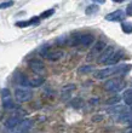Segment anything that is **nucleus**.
I'll list each match as a JSON object with an SVG mask.
<instances>
[{
    "instance_id": "nucleus-1",
    "label": "nucleus",
    "mask_w": 132,
    "mask_h": 133,
    "mask_svg": "<svg viewBox=\"0 0 132 133\" xmlns=\"http://www.w3.org/2000/svg\"><path fill=\"white\" fill-rule=\"evenodd\" d=\"M131 68L129 64H121V65H110L108 68H104L102 70H98L95 73V77L98 80L105 79V77H110L113 75H118V74H125L127 73Z\"/></svg>"
},
{
    "instance_id": "nucleus-4",
    "label": "nucleus",
    "mask_w": 132,
    "mask_h": 133,
    "mask_svg": "<svg viewBox=\"0 0 132 133\" xmlns=\"http://www.w3.org/2000/svg\"><path fill=\"white\" fill-rule=\"evenodd\" d=\"M15 97L17 99L18 102H28L29 99L33 97V93H32L30 90H28V88H17L16 91H15Z\"/></svg>"
},
{
    "instance_id": "nucleus-15",
    "label": "nucleus",
    "mask_w": 132,
    "mask_h": 133,
    "mask_svg": "<svg viewBox=\"0 0 132 133\" xmlns=\"http://www.w3.org/2000/svg\"><path fill=\"white\" fill-rule=\"evenodd\" d=\"M38 23H39V17H33V18H30L29 21L17 22V23H16V25H17V27H21V28H24V27H28V25L38 24Z\"/></svg>"
},
{
    "instance_id": "nucleus-25",
    "label": "nucleus",
    "mask_w": 132,
    "mask_h": 133,
    "mask_svg": "<svg viewBox=\"0 0 132 133\" xmlns=\"http://www.w3.org/2000/svg\"><path fill=\"white\" fill-rule=\"evenodd\" d=\"M129 132H130V133H132V127H131V128H130V130H129Z\"/></svg>"
},
{
    "instance_id": "nucleus-9",
    "label": "nucleus",
    "mask_w": 132,
    "mask_h": 133,
    "mask_svg": "<svg viewBox=\"0 0 132 133\" xmlns=\"http://www.w3.org/2000/svg\"><path fill=\"white\" fill-rule=\"evenodd\" d=\"M124 18H125V12L122 10H116L105 16V19L107 21H111V22H121Z\"/></svg>"
},
{
    "instance_id": "nucleus-5",
    "label": "nucleus",
    "mask_w": 132,
    "mask_h": 133,
    "mask_svg": "<svg viewBox=\"0 0 132 133\" xmlns=\"http://www.w3.org/2000/svg\"><path fill=\"white\" fill-rule=\"evenodd\" d=\"M114 47L111 46H105V49L102 51V53L98 56V63L102 64H107V62L109 61V58L111 57V55L114 53Z\"/></svg>"
},
{
    "instance_id": "nucleus-23",
    "label": "nucleus",
    "mask_w": 132,
    "mask_h": 133,
    "mask_svg": "<svg viewBox=\"0 0 132 133\" xmlns=\"http://www.w3.org/2000/svg\"><path fill=\"white\" fill-rule=\"evenodd\" d=\"M91 70H92V66H83V68H80V73H86Z\"/></svg>"
},
{
    "instance_id": "nucleus-2",
    "label": "nucleus",
    "mask_w": 132,
    "mask_h": 133,
    "mask_svg": "<svg viewBox=\"0 0 132 133\" xmlns=\"http://www.w3.org/2000/svg\"><path fill=\"white\" fill-rule=\"evenodd\" d=\"M125 87V81L120 79V77H115V79H110V80L105 81L104 84V90L109 92H119Z\"/></svg>"
},
{
    "instance_id": "nucleus-7",
    "label": "nucleus",
    "mask_w": 132,
    "mask_h": 133,
    "mask_svg": "<svg viewBox=\"0 0 132 133\" xmlns=\"http://www.w3.org/2000/svg\"><path fill=\"white\" fill-rule=\"evenodd\" d=\"M32 127V121L29 119L22 120L21 122L18 123V126L14 128L12 133H28V131L30 130Z\"/></svg>"
},
{
    "instance_id": "nucleus-14",
    "label": "nucleus",
    "mask_w": 132,
    "mask_h": 133,
    "mask_svg": "<svg viewBox=\"0 0 132 133\" xmlns=\"http://www.w3.org/2000/svg\"><path fill=\"white\" fill-rule=\"evenodd\" d=\"M122 56V51H114V53L111 55V57L109 58V61L107 62V64H110V65H114L115 63H118L120 57Z\"/></svg>"
},
{
    "instance_id": "nucleus-11",
    "label": "nucleus",
    "mask_w": 132,
    "mask_h": 133,
    "mask_svg": "<svg viewBox=\"0 0 132 133\" xmlns=\"http://www.w3.org/2000/svg\"><path fill=\"white\" fill-rule=\"evenodd\" d=\"M22 121L21 117H18V116H11L10 119L6 120V122H5V127L9 128V130H14L16 127L18 126V123Z\"/></svg>"
},
{
    "instance_id": "nucleus-8",
    "label": "nucleus",
    "mask_w": 132,
    "mask_h": 133,
    "mask_svg": "<svg viewBox=\"0 0 132 133\" xmlns=\"http://www.w3.org/2000/svg\"><path fill=\"white\" fill-rule=\"evenodd\" d=\"M44 77L41 76H36V77H30V79H27L26 77L24 81H23V86H28V87H38L40 85L44 84Z\"/></svg>"
},
{
    "instance_id": "nucleus-13",
    "label": "nucleus",
    "mask_w": 132,
    "mask_h": 133,
    "mask_svg": "<svg viewBox=\"0 0 132 133\" xmlns=\"http://www.w3.org/2000/svg\"><path fill=\"white\" fill-rule=\"evenodd\" d=\"M93 41H95L93 35H91V34H84V35H80V42H79V45L90 46Z\"/></svg>"
},
{
    "instance_id": "nucleus-22",
    "label": "nucleus",
    "mask_w": 132,
    "mask_h": 133,
    "mask_svg": "<svg viewBox=\"0 0 132 133\" xmlns=\"http://www.w3.org/2000/svg\"><path fill=\"white\" fill-rule=\"evenodd\" d=\"M14 5V1H6V3H1L0 4V9H7Z\"/></svg>"
},
{
    "instance_id": "nucleus-16",
    "label": "nucleus",
    "mask_w": 132,
    "mask_h": 133,
    "mask_svg": "<svg viewBox=\"0 0 132 133\" xmlns=\"http://www.w3.org/2000/svg\"><path fill=\"white\" fill-rule=\"evenodd\" d=\"M75 90V85H67L62 88V96L63 98H67L68 96H70V93Z\"/></svg>"
},
{
    "instance_id": "nucleus-12",
    "label": "nucleus",
    "mask_w": 132,
    "mask_h": 133,
    "mask_svg": "<svg viewBox=\"0 0 132 133\" xmlns=\"http://www.w3.org/2000/svg\"><path fill=\"white\" fill-rule=\"evenodd\" d=\"M42 56H45L47 59L50 61H57L59 58H62L63 52L62 51H50V52H42Z\"/></svg>"
},
{
    "instance_id": "nucleus-20",
    "label": "nucleus",
    "mask_w": 132,
    "mask_h": 133,
    "mask_svg": "<svg viewBox=\"0 0 132 133\" xmlns=\"http://www.w3.org/2000/svg\"><path fill=\"white\" fill-rule=\"evenodd\" d=\"M70 105H73L74 108H80V107L83 105V101L79 98H74L73 101L70 102Z\"/></svg>"
},
{
    "instance_id": "nucleus-19",
    "label": "nucleus",
    "mask_w": 132,
    "mask_h": 133,
    "mask_svg": "<svg viewBox=\"0 0 132 133\" xmlns=\"http://www.w3.org/2000/svg\"><path fill=\"white\" fill-rule=\"evenodd\" d=\"M98 11V6L97 5H90L86 7V15H95L97 14Z\"/></svg>"
},
{
    "instance_id": "nucleus-17",
    "label": "nucleus",
    "mask_w": 132,
    "mask_h": 133,
    "mask_svg": "<svg viewBox=\"0 0 132 133\" xmlns=\"http://www.w3.org/2000/svg\"><path fill=\"white\" fill-rule=\"evenodd\" d=\"M122 99L127 105H132V90H126L122 95Z\"/></svg>"
},
{
    "instance_id": "nucleus-24",
    "label": "nucleus",
    "mask_w": 132,
    "mask_h": 133,
    "mask_svg": "<svg viewBox=\"0 0 132 133\" xmlns=\"http://www.w3.org/2000/svg\"><path fill=\"white\" fill-rule=\"evenodd\" d=\"M126 14L129 15V16H132V4H130L129 6H127V10H126Z\"/></svg>"
},
{
    "instance_id": "nucleus-10",
    "label": "nucleus",
    "mask_w": 132,
    "mask_h": 133,
    "mask_svg": "<svg viewBox=\"0 0 132 133\" xmlns=\"http://www.w3.org/2000/svg\"><path fill=\"white\" fill-rule=\"evenodd\" d=\"M29 66H30V69L33 70V71H35V73H38V74L44 73V70H45V66H44L42 62L41 61H38V59L30 61V62H29Z\"/></svg>"
},
{
    "instance_id": "nucleus-3",
    "label": "nucleus",
    "mask_w": 132,
    "mask_h": 133,
    "mask_svg": "<svg viewBox=\"0 0 132 133\" xmlns=\"http://www.w3.org/2000/svg\"><path fill=\"white\" fill-rule=\"evenodd\" d=\"M105 49V44L104 41H97L92 46V49H91V52L89 53V56H87V61H92L95 58H98V56L102 53V51Z\"/></svg>"
},
{
    "instance_id": "nucleus-18",
    "label": "nucleus",
    "mask_w": 132,
    "mask_h": 133,
    "mask_svg": "<svg viewBox=\"0 0 132 133\" xmlns=\"http://www.w3.org/2000/svg\"><path fill=\"white\" fill-rule=\"evenodd\" d=\"M121 29H122V32L126 33V34H131L132 33V23H130V22H122Z\"/></svg>"
},
{
    "instance_id": "nucleus-21",
    "label": "nucleus",
    "mask_w": 132,
    "mask_h": 133,
    "mask_svg": "<svg viewBox=\"0 0 132 133\" xmlns=\"http://www.w3.org/2000/svg\"><path fill=\"white\" fill-rule=\"evenodd\" d=\"M53 14H55V10H53V9H50V10L45 11V12H42L40 17H41V18H46V17H50V16H51V15H53Z\"/></svg>"
},
{
    "instance_id": "nucleus-6",
    "label": "nucleus",
    "mask_w": 132,
    "mask_h": 133,
    "mask_svg": "<svg viewBox=\"0 0 132 133\" xmlns=\"http://www.w3.org/2000/svg\"><path fill=\"white\" fill-rule=\"evenodd\" d=\"M1 96H3V105L5 109H12L15 108V104L11 98V93L7 88H4L1 91Z\"/></svg>"
}]
</instances>
